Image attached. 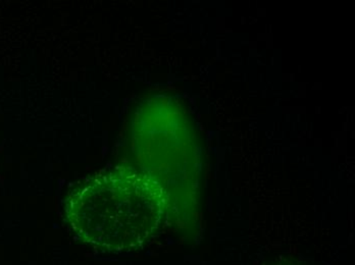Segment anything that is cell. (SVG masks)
Wrapping results in <instances>:
<instances>
[{
    "label": "cell",
    "mask_w": 355,
    "mask_h": 265,
    "mask_svg": "<svg viewBox=\"0 0 355 265\" xmlns=\"http://www.w3.org/2000/svg\"><path fill=\"white\" fill-rule=\"evenodd\" d=\"M166 208L162 187L153 179L116 167L71 194L66 214L76 236L107 252L136 249L157 232Z\"/></svg>",
    "instance_id": "obj_1"
},
{
    "label": "cell",
    "mask_w": 355,
    "mask_h": 265,
    "mask_svg": "<svg viewBox=\"0 0 355 265\" xmlns=\"http://www.w3.org/2000/svg\"><path fill=\"white\" fill-rule=\"evenodd\" d=\"M270 265H304L300 264V262H290V260H281V262H274V264Z\"/></svg>",
    "instance_id": "obj_2"
}]
</instances>
